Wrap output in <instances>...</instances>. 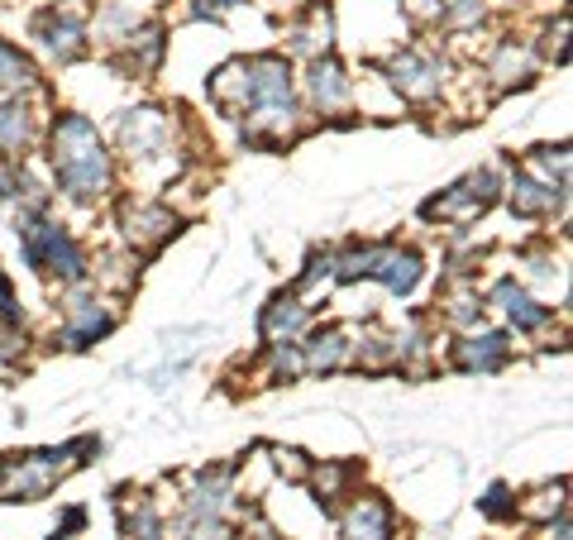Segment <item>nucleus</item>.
Here are the masks:
<instances>
[{
  "instance_id": "obj_7",
  "label": "nucleus",
  "mask_w": 573,
  "mask_h": 540,
  "mask_svg": "<svg viewBox=\"0 0 573 540\" xmlns=\"http://www.w3.org/2000/svg\"><path fill=\"white\" fill-rule=\"evenodd\" d=\"M388 72H392V82L402 87L406 97H416V101H425V97H435V91H440V62H435V58L402 53Z\"/></svg>"
},
{
  "instance_id": "obj_26",
  "label": "nucleus",
  "mask_w": 573,
  "mask_h": 540,
  "mask_svg": "<svg viewBox=\"0 0 573 540\" xmlns=\"http://www.w3.org/2000/svg\"><path fill=\"white\" fill-rule=\"evenodd\" d=\"M244 540H278V531L268 527L263 517H253V521H244Z\"/></svg>"
},
{
  "instance_id": "obj_15",
  "label": "nucleus",
  "mask_w": 573,
  "mask_h": 540,
  "mask_svg": "<svg viewBox=\"0 0 573 540\" xmlns=\"http://www.w3.org/2000/svg\"><path fill=\"white\" fill-rule=\"evenodd\" d=\"M311 97H315V106H325V110H340V106L349 101L344 72L334 68V62H315V72H311Z\"/></svg>"
},
{
  "instance_id": "obj_8",
  "label": "nucleus",
  "mask_w": 573,
  "mask_h": 540,
  "mask_svg": "<svg viewBox=\"0 0 573 540\" xmlns=\"http://www.w3.org/2000/svg\"><path fill=\"white\" fill-rule=\"evenodd\" d=\"M124 234H130L139 249H153V244H163L168 234H178V216L163 211V206H134V211L124 216Z\"/></svg>"
},
{
  "instance_id": "obj_5",
  "label": "nucleus",
  "mask_w": 573,
  "mask_h": 540,
  "mask_svg": "<svg viewBox=\"0 0 573 540\" xmlns=\"http://www.w3.org/2000/svg\"><path fill=\"white\" fill-rule=\"evenodd\" d=\"M363 273L382 278L392 292H411L421 278V259L416 253H402V249H369L363 253Z\"/></svg>"
},
{
  "instance_id": "obj_2",
  "label": "nucleus",
  "mask_w": 573,
  "mask_h": 540,
  "mask_svg": "<svg viewBox=\"0 0 573 540\" xmlns=\"http://www.w3.org/2000/svg\"><path fill=\"white\" fill-rule=\"evenodd\" d=\"M24 259L34 268H48V273L82 278V253L62 234V226H48V220H34V226L24 230Z\"/></svg>"
},
{
  "instance_id": "obj_9",
  "label": "nucleus",
  "mask_w": 573,
  "mask_h": 540,
  "mask_svg": "<svg viewBox=\"0 0 573 540\" xmlns=\"http://www.w3.org/2000/svg\"><path fill=\"white\" fill-rule=\"evenodd\" d=\"M110 326H115V321H110V311L101 307V301H87V297H82V301H72V307H68V344H72V349L101 340Z\"/></svg>"
},
{
  "instance_id": "obj_23",
  "label": "nucleus",
  "mask_w": 573,
  "mask_h": 540,
  "mask_svg": "<svg viewBox=\"0 0 573 540\" xmlns=\"http://www.w3.org/2000/svg\"><path fill=\"white\" fill-rule=\"evenodd\" d=\"M521 62H525V58L512 49V43H506V49H502V58H497V68H492V77H497V82H512V72L521 77Z\"/></svg>"
},
{
  "instance_id": "obj_22",
  "label": "nucleus",
  "mask_w": 573,
  "mask_h": 540,
  "mask_svg": "<svg viewBox=\"0 0 573 540\" xmlns=\"http://www.w3.org/2000/svg\"><path fill=\"white\" fill-rule=\"evenodd\" d=\"M220 536H225V527H220L215 517H197V521L187 527V536H182V540H220Z\"/></svg>"
},
{
  "instance_id": "obj_20",
  "label": "nucleus",
  "mask_w": 573,
  "mask_h": 540,
  "mask_svg": "<svg viewBox=\"0 0 573 540\" xmlns=\"http://www.w3.org/2000/svg\"><path fill=\"white\" fill-rule=\"evenodd\" d=\"M29 82H34V68L10 43H0V87H29Z\"/></svg>"
},
{
  "instance_id": "obj_11",
  "label": "nucleus",
  "mask_w": 573,
  "mask_h": 540,
  "mask_svg": "<svg viewBox=\"0 0 573 540\" xmlns=\"http://www.w3.org/2000/svg\"><path fill=\"white\" fill-rule=\"evenodd\" d=\"M344 536L349 540H388V507H382L378 498H363L354 512H349Z\"/></svg>"
},
{
  "instance_id": "obj_21",
  "label": "nucleus",
  "mask_w": 573,
  "mask_h": 540,
  "mask_svg": "<svg viewBox=\"0 0 573 540\" xmlns=\"http://www.w3.org/2000/svg\"><path fill=\"white\" fill-rule=\"evenodd\" d=\"M29 134V120L20 106H0V149H20Z\"/></svg>"
},
{
  "instance_id": "obj_19",
  "label": "nucleus",
  "mask_w": 573,
  "mask_h": 540,
  "mask_svg": "<svg viewBox=\"0 0 573 540\" xmlns=\"http://www.w3.org/2000/svg\"><path fill=\"white\" fill-rule=\"evenodd\" d=\"M306 363H311L315 373H321V369H340V363H344V336H340V330L315 336L311 349H306Z\"/></svg>"
},
{
  "instance_id": "obj_18",
  "label": "nucleus",
  "mask_w": 573,
  "mask_h": 540,
  "mask_svg": "<svg viewBox=\"0 0 573 540\" xmlns=\"http://www.w3.org/2000/svg\"><path fill=\"white\" fill-rule=\"evenodd\" d=\"M211 97L234 110L239 101H249V62H230V68H220V77L211 82Z\"/></svg>"
},
{
  "instance_id": "obj_16",
  "label": "nucleus",
  "mask_w": 573,
  "mask_h": 540,
  "mask_svg": "<svg viewBox=\"0 0 573 540\" xmlns=\"http://www.w3.org/2000/svg\"><path fill=\"white\" fill-rule=\"evenodd\" d=\"M560 201H564L560 187H545V182H531V178H521L516 192H512V206H516L521 216H545V211H554Z\"/></svg>"
},
{
  "instance_id": "obj_3",
  "label": "nucleus",
  "mask_w": 573,
  "mask_h": 540,
  "mask_svg": "<svg viewBox=\"0 0 573 540\" xmlns=\"http://www.w3.org/2000/svg\"><path fill=\"white\" fill-rule=\"evenodd\" d=\"M62 459L68 454H29V459H20V464H6V473H0V498H43L48 488L58 483V473H62Z\"/></svg>"
},
{
  "instance_id": "obj_1",
  "label": "nucleus",
  "mask_w": 573,
  "mask_h": 540,
  "mask_svg": "<svg viewBox=\"0 0 573 540\" xmlns=\"http://www.w3.org/2000/svg\"><path fill=\"white\" fill-rule=\"evenodd\" d=\"M53 168H58V182L68 187L77 201L101 197V187L110 182V163H105V149H101V139H96L91 120L62 116L53 124Z\"/></svg>"
},
{
  "instance_id": "obj_17",
  "label": "nucleus",
  "mask_w": 573,
  "mask_h": 540,
  "mask_svg": "<svg viewBox=\"0 0 573 540\" xmlns=\"http://www.w3.org/2000/svg\"><path fill=\"white\" fill-rule=\"evenodd\" d=\"M502 359H506V340L502 336H483V340L459 344V369H497Z\"/></svg>"
},
{
  "instance_id": "obj_4",
  "label": "nucleus",
  "mask_w": 573,
  "mask_h": 540,
  "mask_svg": "<svg viewBox=\"0 0 573 540\" xmlns=\"http://www.w3.org/2000/svg\"><path fill=\"white\" fill-rule=\"evenodd\" d=\"M492 187H497V182H492V172H473V178H464L459 187H450V197L430 201L425 216H430V220H435V216H444V220H473V216L487 211Z\"/></svg>"
},
{
  "instance_id": "obj_14",
  "label": "nucleus",
  "mask_w": 573,
  "mask_h": 540,
  "mask_svg": "<svg viewBox=\"0 0 573 540\" xmlns=\"http://www.w3.org/2000/svg\"><path fill=\"white\" fill-rule=\"evenodd\" d=\"M306 326V307H301L296 297H278L273 307L263 311V336L268 340H282V336H296V330Z\"/></svg>"
},
{
  "instance_id": "obj_27",
  "label": "nucleus",
  "mask_w": 573,
  "mask_h": 540,
  "mask_svg": "<svg viewBox=\"0 0 573 540\" xmlns=\"http://www.w3.org/2000/svg\"><path fill=\"white\" fill-rule=\"evenodd\" d=\"M411 14H440V0H406Z\"/></svg>"
},
{
  "instance_id": "obj_24",
  "label": "nucleus",
  "mask_w": 573,
  "mask_h": 540,
  "mask_svg": "<svg viewBox=\"0 0 573 540\" xmlns=\"http://www.w3.org/2000/svg\"><path fill=\"white\" fill-rule=\"evenodd\" d=\"M483 512H487V517H512V512H516V507L506 502V488H502V483H497V488H492L487 498H483Z\"/></svg>"
},
{
  "instance_id": "obj_25",
  "label": "nucleus",
  "mask_w": 573,
  "mask_h": 540,
  "mask_svg": "<svg viewBox=\"0 0 573 540\" xmlns=\"http://www.w3.org/2000/svg\"><path fill=\"white\" fill-rule=\"evenodd\" d=\"M478 14H483V6H478V0H454L444 20H450V24H469V20H478Z\"/></svg>"
},
{
  "instance_id": "obj_10",
  "label": "nucleus",
  "mask_w": 573,
  "mask_h": 540,
  "mask_svg": "<svg viewBox=\"0 0 573 540\" xmlns=\"http://www.w3.org/2000/svg\"><path fill=\"white\" fill-rule=\"evenodd\" d=\"M120 139H124V149H130V153L149 158V153H158V149H163V139H168V124H163V116H158V110H134V116L124 120Z\"/></svg>"
},
{
  "instance_id": "obj_6",
  "label": "nucleus",
  "mask_w": 573,
  "mask_h": 540,
  "mask_svg": "<svg viewBox=\"0 0 573 540\" xmlns=\"http://www.w3.org/2000/svg\"><path fill=\"white\" fill-rule=\"evenodd\" d=\"M249 101L273 106V101H292V72L282 58H259L249 62Z\"/></svg>"
},
{
  "instance_id": "obj_12",
  "label": "nucleus",
  "mask_w": 573,
  "mask_h": 540,
  "mask_svg": "<svg viewBox=\"0 0 573 540\" xmlns=\"http://www.w3.org/2000/svg\"><path fill=\"white\" fill-rule=\"evenodd\" d=\"M330 34H334L330 6H311L306 10V24H296V34H292V49L296 53H325L330 49Z\"/></svg>"
},
{
  "instance_id": "obj_13",
  "label": "nucleus",
  "mask_w": 573,
  "mask_h": 540,
  "mask_svg": "<svg viewBox=\"0 0 573 540\" xmlns=\"http://www.w3.org/2000/svg\"><path fill=\"white\" fill-rule=\"evenodd\" d=\"M492 297L502 301L506 316H512V321H516L521 330H535V326H545V321H550V311H545V307H535V301L525 297V292L516 288V282H497V292H492Z\"/></svg>"
}]
</instances>
